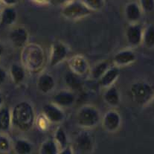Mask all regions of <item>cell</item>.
Segmentation results:
<instances>
[{
  "label": "cell",
  "instance_id": "obj_1",
  "mask_svg": "<svg viewBox=\"0 0 154 154\" xmlns=\"http://www.w3.org/2000/svg\"><path fill=\"white\" fill-rule=\"evenodd\" d=\"M12 120L14 125L21 130H28L32 127L34 114L29 103L22 102L14 107L12 113Z\"/></svg>",
  "mask_w": 154,
  "mask_h": 154
},
{
  "label": "cell",
  "instance_id": "obj_2",
  "mask_svg": "<svg viewBox=\"0 0 154 154\" xmlns=\"http://www.w3.org/2000/svg\"><path fill=\"white\" fill-rule=\"evenodd\" d=\"M130 94L134 102L145 106L154 100V85L147 81H139L132 85Z\"/></svg>",
  "mask_w": 154,
  "mask_h": 154
},
{
  "label": "cell",
  "instance_id": "obj_3",
  "mask_svg": "<svg viewBox=\"0 0 154 154\" xmlns=\"http://www.w3.org/2000/svg\"><path fill=\"white\" fill-rule=\"evenodd\" d=\"M92 13V11L83 2L82 0H70L64 5L62 14L69 20L84 18Z\"/></svg>",
  "mask_w": 154,
  "mask_h": 154
},
{
  "label": "cell",
  "instance_id": "obj_4",
  "mask_svg": "<svg viewBox=\"0 0 154 154\" xmlns=\"http://www.w3.org/2000/svg\"><path fill=\"white\" fill-rule=\"evenodd\" d=\"M78 122L84 127H91L98 124L99 113L96 109L92 106H84L81 108L77 116Z\"/></svg>",
  "mask_w": 154,
  "mask_h": 154
},
{
  "label": "cell",
  "instance_id": "obj_5",
  "mask_svg": "<svg viewBox=\"0 0 154 154\" xmlns=\"http://www.w3.org/2000/svg\"><path fill=\"white\" fill-rule=\"evenodd\" d=\"M75 147L78 154H91L94 148L92 137L85 132L80 133L75 139Z\"/></svg>",
  "mask_w": 154,
  "mask_h": 154
},
{
  "label": "cell",
  "instance_id": "obj_6",
  "mask_svg": "<svg viewBox=\"0 0 154 154\" xmlns=\"http://www.w3.org/2000/svg\"><path fill=\"white\" fill-rule=\"evenodd\" d=\"M144 28L138 23L130 25L127 30V40L132 46H138L142 42Z\"/></svg>",
  "mask_w": 154,
  "mask_h": 154
},
{
  "label": "cell",
  "instance_id": "obj_7",
  "mask_svg": "<svg viewBox=\"0 0 154 154\" xmlns=\"http://www.w3.org/2000/svg\"><path fill=\"white\" fill-rule=\"evenodd\" d=\"M142 12L139 5L136 2L128 3L125 8L126 18L132 24L137 23V22L139 21L142 15Z\"/></svg>",
  "mask_w": 154,
  "mask_h": 154
},
{
  "label": "cell",
  "instance_id": "obj_8",
  "mask_svg": "<svg viewBox=\"0 0 154 154\" xmlns=\"http://www.w3.org/2000/svg\"><path fill=\"white\" fill-rule=\"evenodd\" d=\"M10 39L15 46L22 47L27 42L28 33L23 28H15L11 32Z\"/></svg>",
  "mask_w": 154,
  "mask_h": 154
},
{
  "label": "cell",
  "instance_id": "obj_9",
  "mask_svg": "<svg viewBox=\"0 0 154 154\" xmlns=\"http://www.w3.org/2000/svg\"><path fill=\"white\" fill-rule=\"evenodd\" d=\"M120 116L116 112L110 111L105 115L103 119V126L108 131L117 130L120 125Z\"/></svg>",
  "mask_w": 154,
  "mask_h": 154
},
{
  "label": "cell",
  "instance_id": "obj_10",
  "mask_svg": "<svg viewBox=\"0 0 154 154\" xmlns=\"http://www.w3.org/2000/svg\"><path fill=\"white\" fill-rule=\"evenodd\" d=\"M67 54V50L65 45L62 43H55L53 46L51 52V65L55 66L59 63L66 57Z\"/></svg>",
  "mask_w": 154,
  "mask_h": 154
},
{
  "label": "cell",
  "instance_id": "obj_11",
  "mask_svg": "<svg viewBox=\"0 0 154 154\" xmlns=\"http://www.w3.org/2000/svg\"><path fill=\"white\" fill-rule=\"evenodd\" d=\"M43 111L48 120L52 122H61L64 117L62 111L54 105H45L43 108Z\"/></svg>",
  "mask_w": 154,
  "mask_h": 154
},
{
  "label": "cell",
  "instance_id": "obj_12",
  "mask_svg": "<svg viewBox=\"0 0 154 154\" xmlns=\"http://www.w3.org/2000/svg\"><path fill=\"white\" fill-rule=\"evenodd\" d=\"M17 20V12L11 7H8L3 9L0 17V24L2 26H10Z\"/></svg>",
  "mask_w": 154,
  "mask_h": 154
},
{
  "label": "cell",
  "instance_id": "obj_13",
  "mask_svg": "<svg viewBox=\"0 0 154 154\" xmlns=\"http://www.w3.org/2000/svg\"><path fill=\"white\" fill-rule=\"evenodd\" d=\"M75 97L70 92H60L54 96V101L56 104L61 106H71L74 103Z\"/></svg>",
  "mask_w": 154,
  "mask_h": 154
},
{
  "label": "cell",
  "instance_id": "obj_14",
  "mask_svg": "<svg viewBox=\"0 0 154 154\" xmlns=\"http://www.w3.org/2000/svg\"><path fill=\"white\" fill-rule=\"evenodd\" d=\"M54 86V81L52 77L47 74H44L39 78L37 86L39 89L43 93H47L53 89Z\"/></svg>",
  "mask_w": 154,
  "mask_h": 154
},
{
  "label": "cell",
  "instance_id": "obj_15",
  "mask_svg": "<svg viewBox=\"0 0 154 154\" xmlns=\"http://www.w3.org/2000/svg\"><path fill=\"white\" fill-rule=\"evenodd\" d=\"M136 60V54L130 51H124L119 52L115 57V62L119 65H127L132 63Z\"/></svg>",
  "mask_w": 154,
  "mask_h": 154
},
{
  "label": "cell",
  "instance_id": "obj_16",
  "mask_svg": "<svg viewBox=\"0 0 154 154\" xmlns=\"http://www.w3.org/2000/svg\"><path fill=\"white\" fill-rule=\"evenodd\" d=\"M14 150L16 154H31L33 151V146L29 141L18 139L14 143Z\"/></svg>",
  "mask_w": 154,
  "mask_h": 154
},
{
  "label": "cell",
  "instance_id": "obj_17",
  "mask_svg": "<svg viewBox=\"0 0 154 154\" xmlns=\"http://www.w3.org/2000/svg\"><path fill=\"white\" fill-rule=\"evenodd\" d=\"M142 43L148 48H154V25L150 24L143 31Z\"/></svg>",
  "mask_w": 154,
  "mask_h": 154
},
{
  "label": "cell",
  "instance_id": "obj_18",
  "mask_svg": "<svg viewBox=\"0 0 154 154\" xmlns=\"http://www.w3.org/2000/svg\"><path fill=\"white\" fill-rule=\"evenodd\" d=\"M60 150L55 141L47 140L40 146L39 154H59Z\"/></svg>",
  "mask_w": 154,
  "mask_h": 154
},
{
  "label": "cell",
  "instance_id": "obj_19",
  "mask_svg": "<svg viewBox=\"0 0 154 154\" xmlns=\"http://www.w3.org/2000/svg\"><path fill=\"white\" fill-rule=\"evenodd\" d=\"M29 51L27 52V59L31 68H37L39 65L42 63V55L40 50L35 49V51H33L32 50H28Z\"/></svg>",
  "mask_w": 154,
  "mask_h": 154
},
{
  "label": "cell",
  "instance_id": "obj_20",
  "mask_svg": "<svg viewBox=\"0 0 154 154\" xmlns=\"http://www.w3.org/2000/svg\"><path fill=\"white\" fill-rule=\"evenodd\" d=\"M118 76H119V70L116 69L112 68L109 70H106V72L100 78V84L103 86H110Z\"/></svg>",
  "mask_w": 154,
  "mask_h": 154
},
{
  "label": "cell",
  "instance_id": "obj_21",
  "mask_svg": "<svg viewBox=\"0 0 154 154\" xmlns=\"http://www.w3.org/2000/svg\"><path fill=\"white\" fill-rule=\"evenodd\" d=\"M11 116L7 108H3L0 110V130L7 131L11 125Z\"/></svg>",
  "mask_w": 154,
  "mask_h": 154
},
{
  "label": "cell",
  "instance_id": "obj_22",
  "mask_svg": "<svg viewBox=\"0 0 154 154\" xmlns=\"http://www.w3.org/2000/svg\"><path fill=\"white\" fill-rule=\"evenodd\" d=\"M11 75L12 79L16 84H20L25 78V72L21 66L17 64H14L11 67Z\"/></svg>",
  "mask_w": 154,
  "mask_h": 154
},
{
  "label": "cell",
  "instance_id": "obj_23",
  "mask_svg": "<svg viewBox=\"0 0 154 154\" xmlns=\"http://www.w3.org/2000/svg\"><path fill=\"white\" fill-rule=\"evenodd\" d=\"M104 99L109 105L112 106L117 105L119 102V96L117 89L115 87L109 88L104 95Z\"/></svg>",
  "mask_w": 154,
  "mask_h": 154
},
{
  "label": "cell",
  "instance_id": "obj_24",
  "mask_svg": "<svg viewBox=\"0 0 154 154\" xmlns=\"http://www.w3.org/2000/svg\"><path fill=\"white\" fill-rule=\"evenodd\" d=\"M55 142L58 145V147H59L60 150H63V149L68 147L66 136V133H64L63 129L60 128L59 130L56 132Z\"/></svg>",
  "mask_w": 154,
  "mask_h": 154
},
{
  "label": "cell",
  "instance_id": "obj_25",
  "mask_svg": "<svg viewBox=\"0 0 154 154\" xmlns=\"http://www.w3.org/2000/svg\"><path fill=\"white\" fill-rule=\"evenodd\" d=\"M91 11H99L104 6V0H82Z\"/></svg>",
  "mask_w": 154,
  "mask_h": 154
},
{
  "label": "cell",
  "instance_id": "obj_26",
  "mask_svg": "<svg viewBox=\"0 0 154 154\" xmlns=\"http://www.w3.org/2000/svg\"><path fill=\"white\" fill-rule=\"evenodd\" d=\"M66 82L72 89H78L81 86V81L74 73L66 74Z\"/></svg>",
  "mask_w": 154,
  "mask_h": 154
},
{
  "label": "cell",
  "instance_id": "obj_27",
  "mask_svg": "<svg viewBox=\"0 0 154 154\" xmlns=\"http://www.w3.org/2000/svg\"><path fill=\"white\" fill-rule=\"evenodd\" d=\"M72 68L78 73H82L85 72L86 69V61L84 59L80 57H77L72 60Z\"/></svg>",
  "mask_w": 154,
  "mask_h": 154
},
{
  "label": "cell",
  "instance_id": "obj_28",
  "mask_svg": "<svg viewBox=\"0 0 154 154\" xmlns=\"http://www.w3.org/2000/svg\"><path fill=\"white\" fill-rule=\"evenodd\" d=\"M11 149V144L8 138L5 136L0 135V153H8Z\"/></svg>",
  "mask_w": 154,
  "mask_h": 154
},
{
  "label": "cell",
  "instance_id": "obj_29",
  "mask_svg": "<svg viewBox=\"0 0 154 154\" xmlns=\"http://www.w3.org/2000/svg\"><path fill=\"white\" fill-rule=\"evenodd\" d=\"M107 66L108 65L106 63H100L98 65H97L92 71V76L94 77V78L97 79V78H101L107 70Z\"/></svg>",
  "mask_w": 154,
  "mask_h": 154
},
{
  "label": "cell",
  "instance_id": "obj_30",
  "mask_svg": "<svg viewBox=\"0 0 154 154\" xmlns=\"http://www.w3.org/2000/svg\"><path fill=\"white\" fill-rule=\"evenodd\" d=\"M139 5L141 11L145 13L154 11V0H139Z\"/></svg>",
  "mask_w": 154,
  "mask_h": 154
},
{
  "label": "cell",
  "instance_id": "obj_31",
  "mask_svg": "<svg viewBox=\"0 0 154 154\" xmlns=\"http://www.w3.org/2000/svg\"><path fill=\"white\" fill-rule=\"evenodd\" d=\"M6 77H7L6 72L0 67V85H2L5 81Z\"/></svg>",
  "mask_w": 154,
  "mask_h": 154
},
{
  "label": "cell",
  "instance_id": "obj_32",
  "mask_svg": "<svg viewBox=\"0 0 154 154\" xmlns=\"http://www.w3.org/2000/svg\"><path fill=\"white\" fill-rule=\"evenodd\" d=\"M59 154H75V153H74L72 147H69V146H68V147H66V148L60 150Z\"/></svg>",
  "mask_w": 154,
  "mask_h": 154
},
{
  "label": "cell",
  "instance_id": "obj_33",
  "mask_svg": "<svg viewBox=\"0 0 154 154\" xmlns=\"http://www.w3.org/2000/svg\"><path fill=\"white\" fill-rule=\"evenodd\" d=\"M17 1H18V0H0L1 2L6 5H8V7H11L12 5H14L17 2Z\"/></svg>",
  "mask_w": 154,
  "mask_h": 154
},
{
  "label": "cell",
  "instance_id": "obj_34",
  "mask_svg": "<svg viewBox=\"0 0 154 154\" xmlns=\"http://www.w3.org/2000/svg\"><path fill=\"white\" fill-rule=\"evenodd\" d=\"M52 1H54V2L57 3V4L65 5V4H66L68 2H69L70 0H52Z\"/></svg>",
  "mask_w": 154,
  "mask_h": 154
},
{
  "label": "cell",
  "instance_id": "obj_35",
  "mask_svg": "<svg viewBox=\"0 0 154 154\" xmlns=\"http://www.w3.org/2000/svg\"><path fill=\"white\" fill-rule=\"evenodd\" d=\"M35 2L37 3H42V4H45V3H48V2H50L51 0H33Z\"/></svg>",
  "mask_w": 154,
  "mask_h": 154
},
{
  "label": "cell",
  "instance_id": "obj_36",
  "mask_svg": "<svg viewBox=\"0 0 154 154\" xmlns=\"http://www.w3.org/2000/svg\"><path fill=\"white\" fill-rule=\"evenodd\" d=\"M2 53H3V46L0 44V56L2 54Z\"/></svg>",
  "mask_w": 154,
  "mask_h": 154
},
{
  "label": "cell",
  "instance_id": "obj_37",
  "mask_svg": "<svg viewBox=\"0 0 154 154\" xmlns=\"http://www.w3.org/2000/svg\"><path fill=\"white\" fill-rule=\"evenodd\" d=\"M2 96L0 95V106L2 105Z\"/></svg>",
  "mask_w": 154,
  "mask_h": 154
},
{
  "label": "cell",
  "instance_id": "obj_38",
  "mask_svg": "<svg viewBox=\"0 0 154 154\" xmlns=\"http://www.w3.org/2000/svg\"><path fill=\"white\" fill-rule=\"evenodd\" d=\"M2 2H0V13L2 12Z\"/></svg>",
  "mask_w": 154,
  "mask_h": 154
},
{
  "label": "cell",
  "instance_id": "obj_39",
  "mask_svg": "<svg viewBox=\"0 0 154 154\" xmlns=\"http://www.w3.org/2000/svg\"><path fill=\"white\" fill-rule=\"evenodd\" d=\"M153 111H154V100H153Z\"/></svg>",
  "mask_w": 154,
  "mask_h": 154
}]
</instances>
